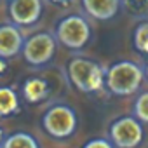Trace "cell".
Instances as JSON below:
<instances>
[{
    "label": "cell",
    "mask_w": 148,
    "mask_h": 148,
    "mask_svg": "<svg viewBox=\"0 0 148 148\" xmlns=\"http://www.w3.org/2000/svg\"><path fill=\"white\" fill-rule=\"evenodd\" d=\"M66 75L71 86L80 92L91 94L105 89L106 68L91 58L73 56L66 64Z\"/></svg>",
    "instance_id": "cell-1"
},
{
    "label": "cell",
    "mask_w": 148,
    "mask_h": 148,
    "mask_svg": "<svg viewBox=\"0 0 148 148\" xmlns=\"http://www.w3.org/2000/svg\"><path fill=\"white\" fill-rule=\"evenodd\" d=\"M145 80V70L129 59L117 61L106 68L105 87L113 96H132Z\"/></svg>",
    "instance_id": "cell-2"
},
{
    "label": "cell",
    "mask_w": 148,
    "mask_h": 148,
    "mask_svg": "<svg viewBox=\"0 0 148 148\" xmlns=\"http://www.w3.org/2000/svg\"><path fill=\"white\" fill-rule=\"evenodd\" d=\"M91 35H92V28L89 19L77 12L63 16L56 23V30H54L56 42H59L63 47L71 51L84 49L91 40Z\"/></svg>",
    "instance_id": "cell-3"
},
{
    "label": "cell",
    "mask_w": 148,
    "mask_h": 148,
    "mask_svg": "<svg viewBox=\"0 0 148 148\" xmlns=\"http://www.w3.org/2000/svg\"><path fill=\"white\" fill-rule=\"evenodd\" d=\"M79 117L71 106L64 103H56L47 108L42 115V127L44 131L56 139H66L77 131Z\"/></svg>",
    "instance_id": "cell-4"
},
{
    "label": "cell",
    "mask_w": 148,
    "mask_h": 148,
    "mask_svg": "<svg viewBox=\"0 0 148 148\" xmlns=\"http://www.w3.org/2000/svg\"><path fill=\"white\" fill-rule=\"evenodd\" d=\"M143 138V122H139L134 115L119 117L108 127V139L115 145V148H138Z\"/></svg>",
    "instance_id": "cell-5"
},
{
    "label": "cell",
    "mask_w": 148,
    "mask_h": 148,
    "mask_svg": "<svg viewBox=\"0 0 148 148\" xmlns=\"http://www.w3.org/2000/svg\"><path fill=\"white\" fill-rule=\"evenodd\" d=\"M23 58L32 66H44L51 63L56 52V37L49 32H37L32 37L25 38Z\"/></svg>",
    "instance_id": "cell-6"
},
{
    "label": "cell",
    "mask_w": 148,
    "mask_h": 148,
    "mask_svg": "<svg viewBox=\"0 0 148 148\" xmlns=\"http://www.w3.org/2000/svg\"><path fill=\"white\" fill-rule=\"evenodd\" d=\"M42 0H9V16L18 26H32L42 16Z\"/></svg>",
    "instance_id": "cell-7"
},
{
    "label": "cell",
    "mask_w": 148,
    "mask_h": 148,
    "mask_svg": "<svg viewBox=\"0 0 148 148\" xmlns=\"http://www.w3.org/2000/svg\"><path fill=\"white\" fill-rule=\"evenodd\" d=\"M25 35L21 32V26L11 23L0 25V59H11L16 58L23 51Z\"/></svg>",
    "instance_id": "cell-8"
},
{
    "label": "cell",
    "mask_w": 148,
    "mask_h": 148,
    "mask_svg": "<svg viewBox=\"0 0 148 148\" xmlns=\"http://www.w3.org/2000/svg\"><path fill=\"white\" fill-rule=\"evenodd\" d=\"M86 14L96 21H108L122 9L120 0H80Z\"/></svg>",
    "instance_id": "cell-9"
},
{
    "label": "cell",
    "mask_w": 148,
    "mask_h": 148,
    "mask_svg": "<svg viewBox=\"0 0 148 148\" xmlns=\"http://www.w3.org/2000/svg\"><path fill=\"white\" fill-rule=\"evenodd\" d=\"M21 94H23V98L28 103H33V105L40 103V101H44V99L49 98V94H51V84L45 79H40V77H28L23 82Z\"/></svg>",
    "instance_id": "cell-10"
},
{
    "label": "cell",
    "mask_w": 148,
    "mask_h": 148,
    "mask_svg": "<svg viewBox=\"0 0 148 148\" xmlns=\"http://www.w3.org/2000/svg\"><path fill=\"white\" fill-rule=\"evenodd\" d=\"M19 94L7 86L0 87V119L12 117L19 112Z\"/></svg>",
    "instance_id": "cell-11"
},
{
    "label": "cell",
    "mask_w": 148,
    "mask_h": 148,
    "mask_svg": "<svg viewBox=\"0 0 148 148\" xmlns=\"http://www.w3.org/2000/svg\"><path fill=\"white\" fill-rule=\"evenodd\" d=\"M0 148H40V143L33 134L25 132V131H18V132L5 136Z\"/></svg>",
    "instance_id": "cell-12"
},
{
    "label": "cell",
    "mask_w": 148,
    "mask_h": 148,
    "mask_svg": "<svg viewBox=\"0 0 148 148\" xmlns=\"http://www.w3.org/2000/svg\"><path fill=\"white\" fill-rule=\"evenodd\" d=\"M132 44L138 52L148 56V19H143L141 23L136 25L132 33Z\"/></svg>",
    "instance_id": "cell-13"
},
{
    "label": "cell",
    "mask_w": 148,
    "mask_h": 148,
    "mask_svg": "<svg viewBox=\"0 0 148 148\" xmlns=\"http://www.w3.org/2000/svg\"><path fill=\"white\" fill-rule=\"evenodd\" d=\"M134 117L139 122L148 124V91H143L141 94H138L134 101Z\"/></svg>",
    "instance_id": "cell-14"
},
{
    "label": "cell",
    "mask_w": 148,
    "mask_h": 148,
    "mask_svg": "<svg viewBox=\"0 0 148 148\" xmlns=\"http://www.w3.org/2000/svg\"><path fill=\"white\" fill-rule=\"evenodd\" d=\"M120 4L129 14L143 16L148 12V0H120Z\"/></svg>",
    "instance_id": "cell-15"
},
{
    "label": "cell",
    "mask_w": 148,
    "mask_h": 148,
    "mask_svg": "<svg viewBox=\"0 0 148 148\" xmlns=\"http://www.w3.org/2000/svg\"><path fill=\"white\" fill-rule=\"evenodd\" d=\"M82 148H115V145L106 138H94V139H89Z\"/></svg>",
    "instance_id": "cell-16"
},
{
    "label": "cell",
    "mask_w": 148,
    "mask_h": 148,
    "mask_svg": "<svg viewBox=\"0 0 148 148\" xmlns=\"http://www.w3.org/2000/svg\"><path fill=\"white\" fill-rule=\"evenodd\" d=\"M2 141H4V131L0 129V145H2Z\"/></svg>",
    "instance_id": "cell-17"
},
{
    "label": "cell",
    "mask_w": 148,
    "mask_h": 148,
    "mask_svg": "<svg viewBox=\"0 0 148 148\" xmlns=\"http://www.w3.org/2000/svg\"><path fill=\"white\" fill-rule=\"evenodd\" d=\"M145 77H148V64H146V68H145Z\"/></svg>",
    "instance_id": "cell-18"
}]
</instances>
